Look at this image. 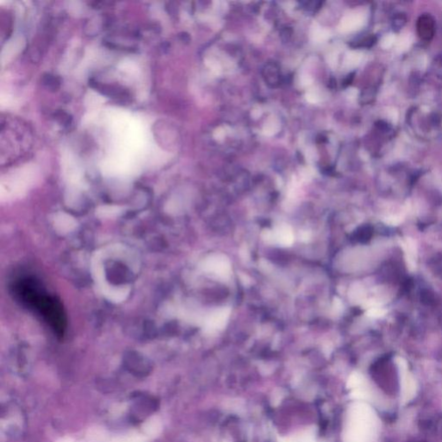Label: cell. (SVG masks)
<instances>
[{
    "instance_id": "11",
    "label": "cell",
    "mask_w": 442,
    "mask_h": 442,
    "mask_svg": "<svg viewBox=\"0 0 442 442\" xmlns=\"http://www.w3.org/2000/svg\"><path fill=\"white\" fill-rule=\"evenodd\" d=\"M385 310L380 308V306H375L372 308H370L367 310L366 315L372 318H379L384 316Z\"/></svg>"
},
{
    "instance_id": "13",
    "label": "cell",
    "mask_w": 442,
    "mask_h": 442,
    "mask_svg": "<svg viewBox=\"0 0 442 442\" xmlns=\"http://www.w3.org/2000/svg\"><path fill=\"white\" fill-rule=\"evenodd\" d=\"M351 295H352V299H353V301H356V302L363 301V297H364L363 288H360V287H356V288H353V291L351 293Z\"/></svg>"
},
{
    "instance_id": "7",
    "label": "cell",
    "mask_w": 442,
    "mask_h": 442,
    "mask_svg": "<svg viewBox=\"0 0 442 442\" xmlns=\"http://www.w3.org/2000/svg\"><path fill=\"white\" fill-rule=\"evenodd\" d=\"M55 228L61 233H69L76 226V221L74 218L68 214H58L55 217Z\"/></svg>"
},
{
    "instance_id": "3",
    "label": "cell",
    "mask_w": 442,
    "mask_h": 442,
    "mask_svg": "<svg viewBox=\"0 0 442 442\" xmlns=\"http://www.w3.org/2000/svg\"><path fill=\"white\" fill-rule=\"evenodd\" d=\"M230 313L231 310L229 309L223 308L217 309L208 316L204 317L201 323L206 332H213L222 329L229 319Z\"/></svg>"
},
{
    "instance_id": "6",
    "label": "cell",
    "mask_w": 442,
    "mask_h": 442,
    "mask_svg": "<svg viewBox=\"0 0 442 442\" xmlns=\"http://www.w3.org/2000/svg\"><path fill=\"white\" fill-rule=\"evenodd\" d=\"M264 80L268 85L275 87L281 83V72L276 62L267 63L263 70Z\"/></svg>"
},
{
    "instance_id": "4",
    "label": "cell",
    "mask_w": 442,
    "mask_h": 442,
    "mask_svg": "<svg viewBox=\"0 0 442 442\" xmlns=\"http://www.w3.org/2000/svg\"><path fill=\"white\" fill-rule=\"evenodd\" d=\"M267 240L272 242H277L281 245L288 246L294 242V234L291 228L288 226H281L273 233L268 234Z\"/></svg>"
},
{
    "instance_id": "2",
    "label": "cell",
    "mask_w": 442,
    "mask_h": 442,
    "mask_svg": "<svg viewBox=\"0 0 442 442\" xmlns=\"http://www.w3.org/2000/svg\"><path fill=\"white\" fill-rule=\"evenodd\" d=\"M203 271L216 275L219 278H226L231 273V264L225 256L213 255L203 261Z\"/></svg>"
},
{
    "instance_id": "8",
    "label": "cell",
    "mask_w": 442,
    "mask_h": 442,
    "mask_svg": "<svg viewBox=\"0 0 442 442\" xmlns=\"http://www.w3.org/2000/svg\"><path fill=\"white\" fill-rule=\"evenodd\" d=\"M280 442H317L314 429H307L293 436L281 438Z\"/></svg>"
},
{
    "instance_id": "5",
    "label": "cell",
    "mask_w": 442,
    "mask_h": 442,
    "mask_svg": "<svg viewBox=\"0 0 442 442\" xmlns=\"http://www.w3.org/2000/svg\"><path fill=\"white\" fill-rule=\"evenodd\" d=\"M417 31L423 40H430L435 35V20L429 14H423L419 17Z\"/></svg>"
},
{
    "instance_id": "10",
    "label": "cell",
    "mask_w": 442,
    "mask_h": 442,
    "mask_svg": "<svg viewBox=\"0 0 442 442\" xmlns=\"http://www.w3.org/2000/svg\"><path fill=\"white\" fill-rule=\"evenodd\" d=\"M42 82L48 89L57 90L60 86V80L52 75H46L42 78Z\"/></svg>"
},
{
    "instance_id": "9",
    "label": "cell",
    "mask_w": 442,
    "mask_h": 442,
    "mask_svg": "<svg viewBox=\"0 0 442 442\" xmlns=\"http://www.w3.org/2000/svg\"><path fill=\"white\" fill-rule=\"evenodd\" d=\"M403 248H404L405 253L407 255V260H408V267L410 268V270H413L415 267V243L413 242V240L410 239H407L403 243Z\"/></svg>"
},
{
    "instance_id": "1",
    "label": "cell",
    "mask_w": 442,
    "mask_h": 442,
    "mask_svg": "<svg viewBox=\"0 0 442 442\" xmlns=\"http://www.w3.org/2000/svg\"><path fill=\"white\" fill-rule=\"evenodd\" d=\"M372 415L365 405L351 407L343 434L344 442H370L372 438Z\"/></svg>"
},
{
    "instance_id": "12",
    "label": "cell",
    "mask_w": 442,
    "mask_h": 442,
    "mask_svg": "<svg viewBox=\"0 0 442 442\" xmlns=\"http://www.w3.org/2000/svg\"><path fill=\"white\" fill-rule=\"evenodd\" d=\"M406 19L407 18H406L405 15H403V14L399 13L398 15H397L395 17L394 21H393V26H394L395 29H398V30L402 29V27L406 23Z\"/></svg>"
}]
</instances>
